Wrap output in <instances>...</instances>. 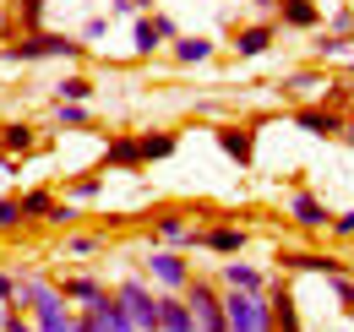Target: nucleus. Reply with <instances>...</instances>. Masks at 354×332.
Returning <instances> with one entry per match:
<instances>
[{
    "instance_id": "nucleus-9",
    "label": "nucleus",
    "mask_w": 354,
    "mask_h": 332,
    "mask_svg": "<svg viewBox=\"0 0 354 332\" xmlns=\"http://www.w3.org/2000/svg\"><path fill=\"white\" fill-rule=\"evenodd\" d=\"M267 305H272V332H300V305H295V289L283 278H272Z\"/></svg>"
},
{
    "instance_id": "nucleus-37",
    "label": "nucleus",
    "mask_w": 354,
    "mask_h": 332,
    "mask_svg": "<svg viewBox=\"0 0 354 332\" xmlns=\"http://www.w3.org/2000/svg\"><path fill=\"white\" fill-rule=\"evenodd\" d=\"M109 17H136V6L131 0H109Z\"/></svg>"
},
{
    "instance_id": "nucleus-32",
    "label": "nucleus",
    "mask_w": 354,
    "mask_h": 332,
    "mask_svg": "<svg viewBox=\"0 0 354 332\" xmlns=\"http://www.w3.org/2000/svg\"><path fill=\"white\" fill-rule=\"evenodd\" d=\"M322 22H327L338 39H354V11H349V6H338V11H333V17H322Z\"/></svg>"
},
{
    "instance_id": "nucleus-22",
    "label": "nucleus",
    "mask_w": 354,
    "mask_h": 332,
    "mask_svg": "<svg viewBox=\"0 0 354 332\" xmlns=\"http://www.w3.org/2000/svg\"><path fill=\"white\" fill-rule=\"evenodd\" d=\"M98 196H104V174H77V180L66 185V202H77V208H82V202H98Z\"/></svg>"
},
{
    "instance_id": "nucleus-33",
    "label": "nucleus",
    "mask_w": 354,
    "mask_h": 332,
    "mask_svg": "<svg viewBox=\"0 0 354 332\" xmlns=\"http://www.w3.org/2000/svg\"><path fill=\"white\" fill-rule=\"evenodd\" d=\"M327 234H333V240H354V208H349V212H333Z\"/></svg>"
},
{
    "instance_id": "nucleus-19",
    "label": "nucleus",
    "mask_w": 354,
    "mask_h": 332,
    "mask_svg": "<svg viewBox=\"0 0 354 332\" xmlns=\"http://www.w3.org/2000/svg\"><path fill=\"white\" fill-rule=\"evenodd\" d=\"M169 60H175V66H202V60H213V39H202V33L175 39L169 44Z\"/></svg>"
},
{
    "instance_id": "nucleus-34",
    "label": "nucleus",
    "mask_w": 354,
    "mask_h": 332,
    "mask_svg": "<svg viewBox=\"0 0 354 332\" xmlns=\"http://www.w3.org/2000/svg\"><path fill=\"white\" fill-rule=\"evenodd\" d=\"M11 305H17V278L0 267V322H6V311H11Z\"/></svg>"
},
{
    "instance_id": "nucleus-10",
    "label": "nucleus",
    "mask_w": 354,
    "mask_h": 332,
    "mask_svg": "<svg viewBox=\"0 0 354 332\" xmlns=\"http://www.w3.org/2000/svg\"><path fill=\"white\" fill-rule=\"evenodd\" d=\"M295 125L310 131V136H322V142H333V136L344 131V115H338V109H322V104H300V109H295Z\"/></svg>"
},
{
    "instance_id": "nucleus-28",
    "label": "nucleus",
    "mask_w": 354,
    "mask_h": 332,
    "mask_svg": "<svg viewBox=\"0 0 354 332\" xmlns=\"http://www.w3.org/2000/svg\"><path fill=\"white\" fill-rule=\"evenodd\" d=\"M98 250H104V234H71V240H66V256H77V261H82V256H98Z\"/></svg>"
},
{
    "instance_id": "nucleus-15",
    "label": "nucleus",
    "mask_w": 354,
    "mask_h": 332,
    "mask_svg": "<svg viewBox=\"0 0 354 332\" xmlns=\"http://www.w3.org/2000/svg\"><path fill=\"white\" fill-rule=\"evenodd\" d=\"M33 147H39V131L28 120H6L0 125V153H6V158H28Z\"/></svg>"
},
{
    "instance_id": "nucleus-29",
    "label": "nucleus",
    "mask_w": 354,
    "mask_h": 332,
    "mask_svg": "<svg viewBox=\"0 0 354 332\" xmlns=\"http://www.w3.org/2000/svg\"><path fill=\"white\" fill-rule=\"evenodd\" d=\"M77 218H82V208H77V202H55V208H49V229H71V223H77Z\"/></svg>"
},
{
    "instance_id": "nucleus-38",
    "label": "nucleus",
    "mask_w": 354,
    "mask_h": 332,
    "mask_svg": "<svg viewBox=\"0 0 354 332\" xmlns=\"http://www.w3.org/2000/svg\"><path fill=\"white\" fill-rule=\"evenodd\" d=\"M338 136H344V147H354V115H344V131H338Z\"/></svg>"
},
{
    "instance_id": "nucleus-41",
    "label": "nucleus",
    "mask_w": 354,
    "mask_h": 332,
    "mask_svg": "<svg viewBox=\"0 0 354 332\" xmlns=\"http://www.w3.org/2000/svg\"><path fill=\"white\" fill-rule=\"evenodd\" d=\"M344 82H354V60H349V71H344Z\"/></svg>"
},
{
    "instance_id": "nucleus-6",
    "label": "nucleus",
    "mask_w": 354,
    "mask_h": 332,
    "mask_svg": "<svg viewBox=\"0 0 354 332\" xmlns=\"http://www.w3.org/2000/svg\"><path fill=\"white\" fill-rule=\"evenodd\" d=\"M213 142H218L240 169L257 164V131H251V125H218V131H213Z\"/></svg>"
},
{
    "instance_id": "nucleus-7",
    "label": "nucleus",
    "mask_w": 354,
    "mask_h": 332,
    "mask_svg": "<svg viewBox=\"0 0 354 332\" xmlns=\"http://www.w3.org/2000/svg\"><path fill=\"white\" fill-rule=\"evenodd\" d=\"M278 267H283V273H327V278H333V273H349L344 256H327V250H283Z\"/></svg>"
},
{
    "instance_id": "nucleus-5",
    "label": "nucleus",
    "mask_w": 354,
    "mask_h": 332,
    "mask_svg": "<svg viewBox=\"0 0 354 332\" xmlns=\"http://www.w3.org/2000/svg\"><path fill=\"white\" fill-rule=\"evenodd\" d=\"M147 278H153L164 294H180L185 284H191V261H185L180 250H164V246H158L153 256H147Z\"/></svg>"
},
{
    "instance_id": "nucleus-24",
    "label": "nucleus",
    "mask_w": 354,
    "mask_h": 332,
    "mask_svg": "<svg viewBox=\"0 0 354 332\" xmlns=\"http://www.w3.org/2000/svg\"><path fill=\"white\" fill-rule=\"evenodd\" d=\"M55 98H60V104H88L93 77H66V82H55Z\"/></svg>"
},
{
    "instance_id": "nucleus-1",
    "label": "nucleus",
    "mask_w": 354,
    "mask_h": 332,
    "mask_svg": "<svg viewBox=\"0 0 354 332\" xmlns=\"http://www.w3.org/2000/svg\"><path fill=\"white\" fill-rule=\"evenodd\" d=\"M0 60H11V66H33V60H82V44L66 39V33L39 28V33H22V39L11 44Z\"/></svg>"
},
{
    "instance_id": "nucleus-30",
    "label": "nucleus",
    "mask_w": 354,
    "mask_h": 332,
    "mask_svg": "<svg viewBox=\"0 0 354 332\" xmlns=\"http://www.w3.org/2000/svg\"><path fill=\"white\" fill-rule=\"evenodd\" d=\"M316 55H322V60H349V39L327 33V39H316Z\"/></svg>"
},
{
    "instance_id": "nucleus-20",
    "label": "nucleus",
    "mask_w": 354,
    "mask_h": 332,
    "mask_svg": "<svg viewBox=\"0 0 354 332\" xmlns=\"http://www.w3.org/2000/svg\"><path fill=\"white\" fill-rule=\"evenodd\" d=\"M104 164H109V169H142V158H136V136H109V142H104Z\"/></svg>"
},
{
    "instance_id": "nucleus-3",
    "label": "nucleus",
    "mask_w": 354,
    "mask_h": 332,
    "mask_svg": "<svg viewBox=\"0 0 354 332\" xmlns=\"http://www.w3.org/2000/svg\"><path fill=\"white\" fill-rule=\"evenodd\" d=\"M251 246V229L245 223H207V229H191L185 250H213V256H240Z\"/></svg>"
},
{
    "instance_id": "nucleus-18",
    "label": "nucleus",
    "mask_w": 354,
    "mask_h": 332,
    "mask_svg": "<svg viewBox=\"0 0 354 332\" xmlns=\"http://www.w3.org/2000/svg\"><path fill=\"white\" fill-rule=\"evenodd\" d=\"M267 49H272V22H251V28L234 33V55H245V60H257Z\"/></svg>"
},
{
    "instance_id": "nucleus-40",
    "label": "nucleus",
    "mask_w": 354,
    "mask_h": 332,
    "mask_svg": "<svg viewBox=\"0 0 354 332\" xmlns=\"http://www.w3.org/2000/svg\"><path fill=\"white\" fill-rule=\"evenodd\" d=\"M251 6H257V11H272V6H278V0H251Z\"/></svg>"
},
{
    "instance_id": "nucleus-8",
    "label": "nucleus",
    "mask_w": 354,
    "mask_h": 332,
    "mask_svg": "<svg viewBox=\"0 0 354 332\" xmlns=\"http://www.w3.org/2000/svg\"><path fill=\"white\" fill-rule=\"evenodd\" d=\"M60 294H66V305H82V311H93V305L109 299V289H104L93 273H66V278H60Z\"/></svg>"
},
{
    "instance_id": "nucleus-12",
    "label": "nucleus",
    "mask_w": 354,
    "mask_h": 332,
    "mask_svg": "<svg viewBox=\"0 0 354 332\" xmlns=\"http://www.w3.org/2000/svg\"><path fill=\"white\" fill-rule=\"evenodd\" d=\"M153 240H158L164 250H185V240H191V218H185L180 208L158 212V218H153Z\"/></svg>"
},
{
    "instance_id": "nucleus-23",
    "label": "nucleus",
    "mask_w": 354,
    "mask_h": 332,
    "mask_svg": "<svg viewBox=\"0 0 354 332\" xmlns=\"http://www.w3.org/2000/svg\"><path fill=\"white\" fill-rule=\"evenodd\" d=\"M55 125H66V131H93V109L88 104H55Z\"/></svg>"
},
{
    "instance_id": "nucleus-25",
    "label": "nucleus",
    "mask_w": 354,
    "mask_h": 332,
    "mask_svg": "<svg viewBox=\"0 0 354 332\" xmlns=\"http://www.w3.org/2000/svg\"><path fill=\"white\" fill-rule=\"evenodd\" d=\"M44 6L49 0H17V28L22 33H39L44 28Z\"/></svg>"
},
{
    "instance_id": "nucleus-21",
    "label": "nucleus",
    "mask_w": 354,
    "mask_h": 332,
    "mask_svg": "<svg viewBox=\"0 0 354 332\" xmlns=\"http://www.w3.org/2000/svg\"><path fill=\"white\" fill-rule=\"evenodd\" d=\"M17 202H22V218H28V223H44L49 208H55V191H49V185H33V191H22Z\"/></svg>"
},
{
    "instance_id": "nucleus-14",
    "label": "nucleus",
    "mask_w": 354,
    "mask_h": 332,
    "mask_svg": "<svg viewBox=\"0 0 354 332\" xmlns=\"http://www.w3.org/2000/svg\"><path fill=\"white\" fill-rule=\"evenodd\" d=\"M272 11H278L283 28H300V33H316V28H322V6H316V0H278Z\"/></svg>"
},
{
    "instance_id": "nucleus-35",
    "label": "nucleus",
    "mask_w": 354,
    "mask_h": 332,
    "mask_svg": "<svg viewBox=\"0 0 354 332\" xmlns=\"http://www.w3.org/2000/svg\"><path fill=\"white\" fill-rule=\"evenodd\" d=\"M0 332H39V327H33V322H28V316L11 305V311H6V322H0Z\"/></svg>"
},
{
    "instance_id": "nucleus-17",
    "label": "nucleus",
    "mask_w": 354,
    "mask_h": 332,
    "mask_svg": "<svg viewBox=\"0 0 354 332\" xmlns=\"http://www.w3.org/2000/svg\"><path fill=\"white\" fill-rule=\"evenodd\" d=\"M175 147H180L175 131H142L136 136V158L142 164H164V158H175Z\"/></svg>"
},
{
    "instance_id": "nucleus-36",
    "label": "nucleus",
    "mask_w": 354,
    "mask_h": 332,
    "mask_svg": "<svg viewBox=\"0 0 354 332\" xmlns=\"http://www.w3.org/2000/svg\"><path fill=\"white\" fill-rule=\"evenodd\" d=\"M109 33V17H93V22H82V44H98Z\"/></svg>"
},
{
    "instance_id": "nucleus-13",
    "label": "nucleus",
    "mask_w": 354,
    "mask_h": 332,
    "mask_svg": "<svg viewBox=\"0 0 354 332\" xmlns=\"http://www.w3.org/2000/svg\"><path fill=\"white\" fill-rule=\"evenodd\" d=\"M218 278H223V289H240V294H267L272 289V278H267L262 267H251V261H229Z\"/></svg>"
},
{
    "instance_id": "nucleus-39",
    "label": "nucleus",
    "mask_w": 354,
    "mask_h": 332,
    "mask_svg": "<svg viewBox=\"0 0 354 332\" xmlns=\"http://www.w3.org/2000/svg\"><path fill=\"white\" fill-rule=\"evenodd\" d=\"M136 6V17H142V11H153V6H158V0H131Z\"/></svg>"
},
{
    "instance_id": "nucleus-26",
    "label": "nucleus",
    "mask_w": 354,
    "mask_h": 332,
    "mask_svg": "<svg viewBox=\"0 0 354 332\" xmlns=\"http://www.w3.org/2000/svg\"><path fill=\"white\" fill-rule=\"evenodd\" d=\"M28 218H22V202L17 196H0V234H17Z\"/></svg>"
},
{
    "instance_id": "nucleus-11",
    "label": "nucleus",
    "mask_w": 354,
    "mask_h": 332,
    "mask_svg": "<svg viewBox=\"0 0 354 332\" xmlns=\"http://www.w3.org/2000/svg\"><path fill=\"white\" fill-rule=\"evenodd\" d=\"M289 218H295L300 229H327V223H333V212L322 208V196L306 191V185H295V196H289Z\"/></svg>"
},
{
    "instance_id": "nucleus-2",
    "label": "nucleus",
    "mask_w": 354,
    "mask_h": 332,
    "mask_svg": "<svg viewBox=\"0 0 354 332\" xmlns=\"http://www.w3.org/2000/svg\"><path fill=\"white\" fill-rule=\"evenodd\" d=\"M175 39H180V22L169 17V11H147V17H136V28H131V49H136V60L158 55L164 44H175Z\"/></svg>"
},
{
    "instance_id": "nucleus-4",
    "label": "nucleus",
    "mask_w": 354,
    "mask_h": 332,
    "mask_svg": "<svg viewBox=\"0 0 354 332\" xmlns=\"http://www.w3.org/2000/svg\"><path fill=\"white\" fill-rule=\"evenodd\" d=\"M115 299L126 305V316L136 322V332H158V294L147 289V278H120Z\"/></svg>"
},
{
    "instance_id": "nucleus-27",
    "label": "nucleus",
    "mask_w": 354,
    "mask_h": 332,
    "mask_svg": "<svg viewBox=\"0 0 354 332\" xmlns=\"http://www.w3.org/2000/svg\"><path fill=\"white\" fill-rule=\"evenodd\" d=\"M283 93H289V98H300V93H316V87H327L322 82V77H316V71H295V77H283Z\"/></svg>"
},
{
    "instance_id": "nucleus-16",
    "label": "nucleus",
    "mask_w": 354,
    "mask_h": 332,
    "mask_svg": "<svg viewBox=\"0 0 354 332\" xmlns=\"http://www.w3.org/2000/svg\"><path fill=\"white\" fill-rule=\"evenodd\" d=\"M158 332H196V316L180 294H158Z\"/></svg>"
},
{
    "instance_id": "nucleus-31",
    "label": "nucleus",
    "mask_w": 354,
    "mask_h": 332,
    "mask_svg": "<svg viewBox=\"0 0 354 332\" xmlns=\"http://www.w3.org/2000/svg\"><path fill=\"white\" fill-rule=\"evenodd\" d=\"M327 284H333V294H338V305H344V311L354 316V278H349V273H333Z\"/></svg>"
}]
</instances>
